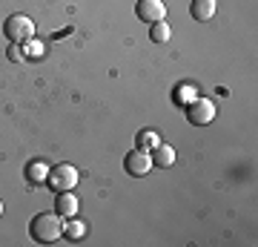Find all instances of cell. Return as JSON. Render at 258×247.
Returning a JSON list of instances; mask_svg holds the SVG:
<instances>
[{"label":"cell","mask_w":258,"mask_h":247,"mask_svg":"<svg viewBox=\"0 0 258 247\" xmlns=\"http://www.w3.org/2000/svg\"><path fill=\"white\" fill-rule=\"evenodd\" d=\"M29 233L37 244H52L63 236V219L57 213H37L35 219L29 221Z\"/></svg>","instance_id":"cell-1"},{"label":"cell","mask_w":258,"mask_h":247,"mask_svg":"<svg viewBox=\"0 0 258 247\" xmlns=\"http://www.w3.org/2000/svg\"><path fill=\"white\" fill-rule=\"evenodd\" d=\"M3 32H6V37H9L12 43H29L35 37V23L26 15H12L3 23Z\"/></svg>","instance_id":"cell-2"},{"label":"cell","mask_w":258,"mask_h":247,"mask_svg":"<svg viewBox=\"0 0 258 247\" xmlns=\"http://www.w3.org/2000/svg\"><path fill=\"white\" fill-rule=\"evenodd\" d=\"M78 184V170L72 164H55L49 167V175H46V187H52L55 192H63V190H75Z\"/></svg>","instance_id":"cell-3"},{"label":"cell","mask_w":258,"mask_h":247,"mask_svg":"<svg viewBox=\"0 0 258 247\" xmlns=\"http://www.w3.org/2000/svg\"><path fill=\"white\" fill-rule=\"evenodd\" d=\"M215 118V104L207 101V98H195L192 104H186V121L195 124V127H207L210 121Z\"/></svg>","instance_id":"cell-4"},{"label":"cell","mask_w":258,"mask_h":247,"mask_svg":"<svg viewBox=\"0 0 258 247\" xmlns=\"http://www.w3.org/2000/svg\"><path fill=\"white\" fill-rule=\"evenodd\" d=\"M123 167H126V173L132 175V178H141V175H147L155 164H152V156H149L147 150H138V146H135V150L123 158Z\"/></svg>","instance_id":"cell-5"},{"label":"cell","mask_w":258,"mask_h":247,"mask_svg":"<svg viewBox=\"0 0 258 247\" xmlns=\"http://www.w3.org/2000/svg\"><path fill=\"white\" fill-rule=\"evenodd\" d=\"M135 15H138L144 23H158V20L166 18V6H164V0H138Z\"/></svg>","instance_id":"cell-6"},{"label":"cell","mask_w":258,"mask_h":247,"mask_svg":"<svg viewBox=\"0 0 258 247\" xmlns=\"http://www.w3.org/2000/svg\"><path fill=\"white\" fill-rule=\"evenodd\" d=\"M55 213L60 216V219H69V216H75V213H78V199H75V192H72V190L57 192V199H55Z\"/></svg>","instance_id":"cell-7"},{"label":"cell","mask_w":258,"mask_h":247,"mask_svg":"<svg viewBox=\"0 0 258 247\" xmlns=\"http://www.w3.org/2000/svg\"><path fill=\"white\" fill-rule=\"evenodd\" d=\"M215 9H218V3H215V0H192V3H189V15H192L198 23L212 20V18H215Z\"/></svg>","instance_id":"cell-8"},{"label":"cell","mask_w":258,"mask_h":247,"mask_svg":"<svg viewBox=\"0 0 258 247\" xmlns=\"http://www.w3.org/2000/svg\"><path fill=\"white\" fill-rule=\"evenodd\" d=\"M149 156H152V164H155V167H164V170L175 164V150H172L169 144H164V141L152 146V150H149Z\"/></svg>","instance_id":"cell-9"},{"label":"cell","mask_w":258,"mask_h":247,"mask_svg":"<svg viewBox=\"0 0 258 247\" xmlns=\"http://www.w3.org/2000/svg\"><path fill=\"white\" fill-rule=\"evenodd\" d=\"M46 175H49V164L46 161H32L26 167V178L32 184H46Z\"/></svg>","instance_id":"cell-10"},{"label":"cell","mask_w":258,"mask_h":247,"mask_svg":"<svg viewBox=\"0 0 258 247\" xmlns=\"http://www.w3.org/2000/svg\"><path fill=\"white\" fill-rule=\"evenodd\" d=\"M63 236H66V238H72V241H78V238L86 236V224H83L81 219L69 216V219L63 221Z\"/></svg>","instance_id":"cell-11"},{"label":"cell","mask_w":258,"mask_h":247,"mask_svg":"<svg viewBox=\"0 0 258 247\" xmlns=\"http://www.w3.org/2000/svg\"><path fill=\"white\" fill-rule=\"evenodd\" d=\"M155 144H161V135H158L155 129H141L138 138H135V146H138V150H147V153Z\"/></svg>","instance_id":"cell-12"},{"label":"cell","mask_w":258,"mask_h":247,"mask_svg":"<svg viewBox=\"0 0 258 247\" xmlns=\"http://www.w3.org/2000/svg\"><path fill=\"white\" fill-rule=\"evenodd\" d=\"M149 37H152V43H166L169 37H172V29H169V23H164V20H158V23H149Z\"/></svg>","instance_id":"cell-13"},{"label":"cell","mask_w":258,"mask_h":247,"mask_svg":"<svg viewBox=\"0 0 258 247\" xmlns=\"http://www.w3.org/2000/svg\"><path fill=\"white\" fill-rule=\"evenodd\" d=\"M198 95H195L192 83H178L175 86V104H192Z\"/></svg>","instance_id":"cell-14"},{"label":"cell","mask_w":258,"mask_h":247,"mask_svg":"<svg viewBox=\"0 0 258 247\" xmlns=\"http://www.w3.org/2000/svg\"><path fill=\"white\" fill-rule=\"evenodd\" d=\"M6 55H9V61H12V64H23V58H26V52L20 49V43H12Z\"/></svg>","instance_id":"cell-15"},{"label":"cell","mask_w":258,"mask_h":247,"mask_svg":"<svg viewBox=\"0 0 258 247\" xmlns=\"http://www.w3.org/2000/svg\"><path fill=\"white\" fill-rule=\"evenodd\" d=\"M0 216H3V202H0Z\"/></svg>","instance_id":"cell-16"}]
</instances>
